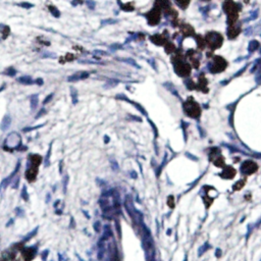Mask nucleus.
Masks as SVG:
<instances>
[{
	"label": "nucleus",
	"mask_w": 261,
	"mask_h": 261,
	"mask_svg": "<svg viewBox=\"0 0 261 261\" xmlns=\"http://www.w3.org/2000/svg\"><path fill=\"white\" fill-rule=\"evenodd\" d=\"M257 169H258V166L253 161H245L241 166L242 173H245V175H251V173H255Z\"/></svg>",
	"instance_id": "nucleus-1"
},
{
	"label": "nucleus",
	"mask_w": 261,
	"mask_h": 261,
	"mask_svg": "<svg viewBox=\"0 0 261 261\" xmlns=\"http://www.w3.org/2000/svg\"><path fill=\"white\" fill-rule=\"evenodd\" d=\"M88 76H89L88 73H78L73 75V76L69 77L67 81H69V82H76V81H79V80H82V79L87 78Z\"/></svg>",
	"instance_id": "nucleus-2"
},
{
	"label": "nucleus",
	"mask_w": 261,
	"mask_h": 261,
	"mask_svg": "<svg viewBox=\"0 0 261 261\" xmlns=\"http://www.w3.org/2000/svg\"><path fill=\"white\" fill-rule=\"evenodd\" d=\"M10 127V116L8 114H6L2 119V123H0V129L2 131H6L8 127Z\"/></svg>",
	"instance_id": "nucleus-3"
},
{
	"label": "nucleus",
	"mask_w": 261,
	"mask_h": 261,
	"mask_svg": "<svg viewBox=\"0 0 261 261\" xmlns=\"http://www.w3.org/2000/svg\"><path fill=\"white\" fill-rule=\"evenodd\" d=\"M17 82L21 83V84H24V85H32V84H35V82L32 80V79H31V77H29V76L21 77V78L17 79Z\"/></svg>",
	"instance_id": "nucleus-4"
},
{
	"label": "nucleus",
	"mask_w": 261,
	"mask_h": 261,
	"mask_svg": "<svg viewBox=\"0 0 261 261\" xmlns=\"http://www.w3.org/2000/svg\"><path fill=\"white\" fill-rule=\"evenodd\" d=\"M38 101H39V99H38V95H37V94H35V95H33L32 97H31V108H32V109H35V108L37 107Z\"/></svg>",
	"instance_id": "nucleus-5"
},
{
	"label": "nucleus",
	"mask_w": 261,
	"mask_h": 261,
	"mask_svg": "<svg viewBox=\"0 0 261 261\" xmlns=\"http://www.w3.org/2000/svg\"><path fill=\"white\" fill-rule=\"evenodd\" d=\"M210 248V246H209V244H208V243H205L204 245H203L202 247H201V248H199V250H198V252H199V256H201V255L203 254V253L205 252V251L206 250H208V249Z\"/></svg>",
	"instance_id": "nucleus-6"
},
{
	"label": "nucleus",
	"mask_w": 261,
	"mask_h": 261,
	"mask_svg": "<svg viewBox=\"0 0 261 261\" xmlns=\"http://www.w3.org/2000/svg\"><path fill=\"white\" fill-rule=\"evenodd\" d=\"M71 97H73V104H76L77 101H78V100H77V91H76V89H73V88H71Z\"/></svg>",
	"instance_id": "nucleus-7"
},
{
	"label": "nucleus",
	"mask_w": 261,
	"mask_h": 261,
	"mask_svg": "<svg viewBox=\"0 0 261 261\" xmlns=\"http://www.w3.org/2000/svg\"><path fill=\"white\" fill-rule=\"evenodd\" d=\"M15 73H16L15 69H12V67H9V69H7V71L4 73V75H9V76H14Z\"/></svg>",
	"instance_id": "nucleus-8"
},
{
	"label": "nucleus",
	"mask_w": 261,
	"mask_h": 261,
	"mask_svg": "<svg viewBox=\"0 0 261 261\" xmlns=\"http://www.w3.org/2000/svg\"><path fill=\"white\" fill-rule=\"evenodd\" d=\"M104 256V247L103 248H99V251H98V260H102V258H103Z\"/></svg>",
	"instance_id": "nucleus-9"
},
{
	"label": "nucleus",
	"mask_w": 261,
	"mask_h": 261,
	"mask_svg": "<svg viewBox=\"0 0 261 261\" xmlns=\"http://www.w3.org/2000/svg\"><path fill=\"white\" fill-rule=\"evenodd\" d=\"M49 10L51 11L52 13H53V15H54V16H55V17H58V16H59V14H60V13H59V11L57 10V9H53V7H52V6H50V7H49Z\"/></svg>",
	"instance_id": "nucleus-10"
},
{
	"label": "nucleus",
	"mask_w": 261,
	"mask_h": 261,
	"mask_svg": "<svg viewBox=\"0 0 261 261\" xmlns=\"http://www.w3.org/2000/svg\"><path fill=\"white\" fill-rule=\"evenodd\" d=\"M100 227H101L100 221H96L95 223H94V229H95L96 233H99V232H100Z\"/></svg>",
	"instance_id": "nucleus-11"
},
{
	"label": "nucleus",
	"mask_w": 261,
	"mask_h": 261,
	"mask_svg": "<svg viewBox=\"0 0 261 261\" xmlns=\"http://www.w3.org/2000/svg\"><path fill=\"white\" fill-rule=\"evenodd\" d=\"M20 6L22 7H25V8H31L32 6H34L33 4H30V3H27V2H23V3H20Z\"/></svg>",
	"instance_id": "nucleus-12"
},
{
	"label": "nucleus",
	"mask_w": 261,
	"mask_h": 261,
	"mask_svg": "<svg viewBox=\"0 0 261 261\" xmlns=\"http://www.w3.org/2000/svg\"><path fill=\"white\" fill-rule=\"evenodd\" d=\"M167 204H169V207H171V208L173 207V196H171V197H169V201H167Z\"/></svg>",
	"instance_id": "nucleus-13"
},
{
	"label": "nucleus",
	"mask_w": 261,
	"mask_h": 261,
	"mask_svg": "<svg viewBox=\"0 0 261 261\" xmlns=\"http://www.w3.org/2000/svg\"><path fill=\"white\" fill-rule=\"evenodd\" d=\"M53 95H54L53 93H51V94H50V95H49V96H47V97H46V99H45V100H44V102H43V103H44V104H46V103H47V102H48V101H50V100H51V98H52V97H53Z\"/></svg>",
	"instance_id": "nucleus-14"
},
{
	"label": "nucleus",
	"mask_w": 261,
	"mask_h": 261,
	"mask_svg": "<svg viewBox=\"0 0 261 261\" xmlns=\"http://www.w3.org/2000/svg\"><path fill=\"white\" fill-rule=\"evenodd\" d=\"M215 256H217V257H220V256H221V250H220V249H217V250H216Z\"/></svg>",
	"instance_id": "nucleus-15"
},
{
	"label": "nucleus",
	"mask_w": 261,
	"mask_h": 261,
	"mask_svg": "<svg viewBox=\"0 0 261 261\" xmlns=\"http://www.w3.org/2000/svg\"><path fill=\"white\" fill-rule=\"evenodd\" d=\"M43 112H45V109H44V108L42 109V111H40V112L38 113V115L36 116V119H39L40 116H42V115H43Z\"/></svg>",
	"instance_id": "nucleus-16"
},
{
	"label": "nucleus",
	"mask_w": 261,
	"mask_h": 261,
	"mask_svg": "<svg viewBox=\"0 0 261 261\" xmlns=\"http://www.w3.org/2000/svg\"><path fill=\"white\" fill-rule=\"evenodd\" d=\"M35 83H37L38 85H42V84H43V80H42V79H38V80H37V82H35Z\"/></svg>",
	"instance_id": "nucleus-17"
},
{
	"label": "nucleus",
	"mask_w": 261,
	"mask_h": 261,
	"mask_svg": "<svg viewBox=\"0 0 261 261\" xmlns=\"http://www.w3.org/2000/svg\"><path fill=\"white\" fill-rule=\"evenodd\" d=\"M149 261H155V260H154L153 258H150V259H149Z\"/></svg>",
	"instance_id": "nucleus-18"
}]
</instances>
